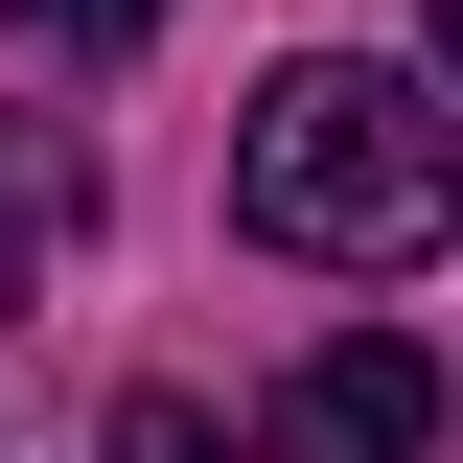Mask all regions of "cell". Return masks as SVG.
<instances>
[{
  "label": "cell",
  "mask_w": 463,
  "mask_h": 463,
  "mask_svg": "<svg viewBox=\"0 0 463 463\" xmlns=\"http://www.w3.org/2000/svg\"><path fill=\"white\" fill-rule=\"evenodd\" d=\"M232 209L279 232V255H325V279H417V255L463 232V139L417 116V70L301 47L279 93L232 116Z\"/></svg>",
  "instance_id": "1"
},
{
  "label": "cell",
  "mask_w": 463,
  "mask_h": 463,
  "mask_svg": "<svg viewBox=\"0 0 463 463\" xmlns=\"http://www.w3.org/2000/svg\"><path fill=\"white\" fill-rule=\"evenodd\" d=\"M279 440H301V463H440V371H417L394 325H347L325 371L279 394Z\"/></svg>",
  "instance_id": "2"
},
{
  "label": "cell",
  "mask_w": 463,
  "mask_h": 463,
  "mask_svg": "<svg viewBox=\"0 0 463 463\" xmlns=\"http://www.w3.org/2000/svg\"><path fill=\"white\" fill-rule=\"evenodd\" d=\"M24 47H70V70H116V47H163V0H0Z\"/></svg>",
  "instance_id": "3"
},
{
  "label": "cell",
  "mask_w": 463,
  "mask_h": 463,
  "mask_svg": "<svg viewBox=\"0 0 463 463\" xmlns=\"http://www.w3.org/2000/svg\"><path fill=\"white\" fill-rule=\"evenodd\" d=\"M0 279H24V232H0Z\"/></svg>",
  "instance_id": "4"
},
{
  "label": "cell",
  "mask_w": 463,
  "mask_h": 463,
  "mask_svg": "<svg viewBox=\"0 0 463 463\" xmlns=\"http://www.w3.org/2000/svg\"><path fill=\"white\" fill-rule=\"evenodd\" d=\"M440 47H463V0H440Z\"/></svg>",
  "instance_id": "5"
}]
</instances>
